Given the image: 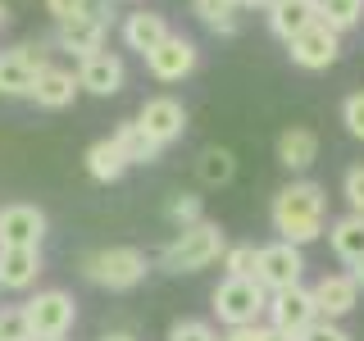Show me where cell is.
Wrapping results in <instances>:
<instances>
[{
	"label": "cell",
	"mask_w": 364,
	"mask_h": 341,
	"mask_svg": "<svg viewBox=\"0 0 364 341\" xmlns=\"http://www.w3.org/2000/svg\"><path fill=\"white\" fill-rule=\"evenodd\" d=\"M328 242H333V255L341 264H360L364 259V214H346V219H337L328 227Z\"/></svg>",
	"instance_id": "cell-21"
},
{
	"label": "cell",
	"mask_w": 364,
	"mask_h": 341,
	"mask_svg": "<svg viewBox=\"0 0 364 341\" xmlns=\"http://www.w3.org/2000/svg\"><path fill=\"white\" fill-rule=\"evenodd\" d=\"M301 273H305V255H301V246H291V242L259 246L255 282H259L264 291H287V287H301Z\"/></svg>",
	"instance_id": "cell-6"
},
{
	"label": "cell",
	"mask_w": 364,
	"mask_h": 341,
	"mask_svg": "<svg viewBox=\"0 0 364 341\" xmlns=\"http://www.w3.org/2000/svg\"><path fill=\"white\" fill-rule=\"evenodd\" d=\"M100 341H136V337H132V332H105Z\"/></svg>",
	"instance_id": "cell-37"
},
{
	"label": "cell",
	"mask_w": 364,
	"mask_h": 341,
	"mask_svg": "<svg viewBox=\"0 0 364 341\" xmlns=\"http://www.w3.org/2000/svg\"><path fill=\"white\" fill-rule=\"evenodd\" d=\"M273 0H237V9H269Z\"/></svg>",
	"instance_id": "cell-36"
},
{
	"label": "cell",
	"mask_w": 364,
	"mask_h": 341,
	"mask_svg": "<svg viewBox=\"0 0 364 341\" xmlns=\"http://www.w3.org/2000/svg\"><path fill=\"white\" fill-rule=\"evenodd\" d=\"M50 64V50L41 41H23L14 50H0V96H32L37 73Z\"/></svg>",
	"instance_id": "cell-5"
},
{
	"label": "cell",
	"mask_w": 364,
	"mask_h": 341,
	"mask_svg": "<svg viewBox=\"0 0 364 341\" xmlns=\"http://www.w3.org/2000/svg\"><path fill=\"white\" fill-rule=\"evenodd\" d=\"M46 237V214L28 200H14L0 210V246H18V250H41Z\"/></svg>",
	"instance_id": "cell-10"
},
{
	"label": "cell",
	"mask_w": 364,
	"mask_h": 341,
	"mask_svg": "<svg viewBox=\"0 0 364 341\" xmlns=\"http://www.w3.org/2000/svg\"><path fill=\"white\" fill-rule=\"evenodd\" d=\"M255 264H259V250L246 242L223 250V278H255Z\"/></svg>",
	"instance_id": "cell-28"
},
{
	"label": "cell",
	"mask_w": 364,
	"mask_h": 341,
	"mask_svg": "<svg viewBox=\"0 0 364 341\" xmlns=\"http://www.w3.org/2000/svg\"><path fill=\"white\" fill-rule=\"evenodd\" d=\"M360 305V282L350 278V273H328V278H318L314 287V310L318 318H346L350 310Z\"/></svg>",
	"instance_id": "cell-15"
},
{
	"label": "cell",
	"mask_w": 364,
	"mask_h": 341,
	"mask_svg": "<svg viewBox=\"0 0 364 341\" xmlns=\"http://www.w3.org/2000/svg\"><path fill=\"white\" fill-rule=\"evenodd\" d=\"M23 314H28L32 323V337H68V328H73L77 318V305L68 291H37L28 305H23Z\"/></svg>",
	"instance_id": "cell-7"
},
{
	"label": "cell",
	"mask_w": 364,
	"mask_h": 341,
	"mask_svg": "<svg viewBox=\"0 0 364 341\" xmlns=\"http://www.w3.org/2000/svg\"><path fill=\"white\" fill-rule=\"evenodd\" d=\"M341 196H346L350 214H364V164L346 168V182H341Z\"/></svg>",
	"instance_id": "cell-32"
},
{
	"label": "cell",
	"mask_w": 364,
	"mask_h": 341,
	"mask_svg": "<svg viewBox=\"0 0 364 341\" xmlns=\"http://www.w3.org/2000/svg\"><path fill=\"white\" fill-rule=\"evenodd\" d=\"M151 259L141 255L136 246H105V250H91L82 255V278L96 282V287H109V291H128L146 278Z\"/></svg>",
	"instance_id": "cell-3"
},
{
	"label": "cell",
	"mask_w": 364,
	"mask_h": 341,
	"mask_svg": "<svg viewBox=\"0 0 364 341\" xmlns=\"http://www.w3.org/2000/svg\"><path fill=\"white\" fill-rule=\"evenodd\" d=\"M168 219H173L178 227L200 223V219H205V205H200V196H187V191H182V196H173V200H168Z\"/></svg>",
	"instance_id": "cell-30"
},
{
	"label": "cell",
	"mask_w": 364,
	"mask_h": 341,
	"mask_svg": "<svg viewBox=\"0 0 364 341\" xmlns=\"http://www.w3.org/2000/svg\"><path fill=\"white\" fill-rule=\"evenodd\" d=\"M350 278H355L360 287H364V259H360V264H350Z\"/></svg>",
	"instance_id": "cell-38"
},
{
	"label": "cell",
	"mask_w": 364,
	"mask_h": 341,
	"mask_svg": "<svg viewBox=\"0 0 364 341\" xmlns=\"http://www.w3.org/2000/svg\"><path fill=\"white\" fill-rule=\"evenodd\" d=\"M168 341H219V332L205 318H182V323L168 328Z\"/></svg>",
	"instance_id": "cell-31"
},
{
	"label": "cell",
	"mask_w": 364,
	"mask_h": 341,
	"mask_svg": "<svg viewBox=\"0 0 364 341\" xmlns=\"http://www.w3.org/2000/svg\"><path fill=\"white\" fill-rule=\"evenodd\" d=\"M114 141H119V151H123V159H128V164H151V159H159V151H164V146H159L136 119H132V123H119Z\"/></svg>",
	"instance_id": "cell-23"
},
{
	"label": "cell",
	"mask_w": 364,
	"mask_h": 341,
	"mask_svg": "<svg viewBox=\"0 0 364 341\" xmlns=\"http://www.w3.org/2000/svg\"><path fill=\"white\" fill-rule=\"evenodd\" d=\"M196 173L205 187H223V182L237 178V155L228 151V146H210V151H200L196 159Z\"/></svg>",
	"instance_id": "cell-25"
},
{
	"label": "cell",
	"mask_w": 364,
	"mask_h": 341,
	"mask_svg": "<svg viewBox=\"0 0 364 341\" xmlns=\"http://www.w3.org/2000/svg\"><path fill=\"white\" fill-rule=\"evenodd\" d=\"M191 14H196L210 32H223V37H232L237 23H242V18H237V14H242L237 0H191Z\"/></svg>",
	"instance_id": "cell-24"
},
{
	"label": "cell",
	"mask_w": 364,
	"mask_h": 341,
	"mask_svg": "<svg viewBox=\"0 0 364 341\" xmlns=\"http://www.w3.org/2000/svg\"><path fill=\"white\" fill-rule=\"evenodd\" d=\"M264 318H269V328H278V332H287V337H301L305 328H310L314 318H318V310H314V291H305V287L269 291Z\"/></svg>",
	"instance_id": "cell-8"
},
{
	"label": "cell",
	"mask_w": 364,
	"mask_h": 341,
	"mask_svg": "<svg viewBox=\"0 0 364 341\" xmlns=\"http://www.w3.org/2000/svg\"><path fill=\"white\" fill-rule=\"evenodd\" d=\"M146 68H151L155 82H182V77L196 68V41H187L182 32H168V37L146 55Z\"/></svg>",
	"instance_id": "cell-11"
},
{
	"label": "cell",
	"mask_w": 364,
	"mask_h": 341,
	"mask_svg": "<svg viewBox=\"0 0 364 341\" xmlns=\"http://www.w3.org/2000/svg\"><path fill=\"white\" fill-rule=\"evenodd\" d=\"M305 5H314V14H318V5H323V0H305Z\"/></svg>",
	"instance_id": "cell-41"
},
{
	"label": "cell",
	"mask_w": 364,
	"mask_h": 341,
	"mask_svg": "<svg viewBox=\"0 0 364 341\" xmlns=\"http://www.w3.org/2000/svg\"><path fill=\"white\" fill-rule=\"evenodd\" d=\"M105 32H109V23L87 18V14L60 18V23H55V45H60L64 55H77V60H87V55L105 50Z\"/></svg>",
	"instance_id": "cell-12"
},
{
	"label": "cell",
	"mask_w": 364,
	"mask_h": 341,
	"mask_svg": "<svg viewBox=\"0 0 364 341\" xmlns=\"http://www.w3.org/2000/svg\"><path fill=\"white\" fill-rule=\"evenodd\" d=\"M87 173L96 178V182H105V187L128 173V159H123V151H119L114 136H100V141L87 146Z\"/></svg>",
	"instance_id": "cell-22"
},
{
	"label": "cell",
	"mask_w": 364,
	"mask_h": 341,
	"mask_svg": "<svg viewBox=\"0 0 364 341\" xmlns=\"http://www.w3.org/2000/svg\"><path fill=\"white\" fill-rule=\"evenodd\" d=\"M77 73H68V68H55V64H46L41 73H37V87H32V100H37L41 109H68L73 105V96H77Z\"/></svg>",
	"instance_id": "cell-17"
},
{
	"label": "cell",
	"mask_w": 364,
	"mask_h": 341,
	"mask_svg": "<svg viewBox=\"0 0 364 341\" xmlns=\"http://www.w3.org/2000/svg\"><path fill=\"white\" fill-rule=\"evenodd\" d=\"M37 278H41V250L0 246V287L5 291H28Z\"/></svg>",
	"instance_id": "cell-16"
},
{
	"label": "cell",
	"mask_w": 364,
	"mask_h": 341,
	"mask_svg": "<svg viewBox=\"0 0 364 341\" xmlns=\"http://www.w3.org/2000/svg\"><path fill=\"white\" fill-rule=\"evenodd\" d=\"M136 123H141L159 146H168V141H178V136L187 132V105L173 100V96H155V100H146V105H141Z\"/></svg>",
	"instance_id": "cell-13"
},
{
	"label": "cell",
	"mask_w": 364,
	"mask_h": 341,
	"mask_svg": "<svg viewBox=\"0 0 364 341\" xmlns=\"http://www.w3.org/2000/svg\"><path fill=\"white\" fill-rule=\"evenodd\" d=\"M0 341H32V323L23 305H0Z\"/></svg>",
	"instance_id": "cell-29"
},
{
	"label": "cell",
	"mask_w": 364,
	"mask_h": 341,
	"mask_svg": "<svg viewBox=\"0 0 364 341\" xmlns=\"http://www.w3.org/2000/svg\"><path fill=\"white\" fill-rule=\"evenodd\" d=\"M314 5H305V0H273L269 5V32L278 41H291L296 32H305L314 23Z\"/></svg>",
	"instance_id": "cell-20"
},
{
	"label": "cell",
	"mask_w": 364,
	"mask_h": 341,
	"mask_svg": "<svg viewBox=\"0 0 364 341\" xmlns=\"http://www.w3.org/2000/svg\"><path fill=\"white\" fill-rule=\"evenodd\" d=\"M255 341H296V337H287V332H278V328H269V323H264V328L255 323Z\"/></svg>",
	"instance_id": "cell-35"
},
{
	"label": "cell",
	"mask_w": 364,
	"mask_h": 341,
	"mask_svg": "<svg viewBox=\"0 0 364 341\" xmlns=\"http://www.w3.org/2000/svg\"><path fill=\"white\" fill-rule=\"evenodd\" d=\"M168 37V23H164V14H151V9H136V14H128L123 18V45L128 50H136L146 60V55L155 50L159 41Z\"/></svg>",
	"instance_id": "cell-18"
},
{
	"label": "cell",
	"mask_w": 364,
	"mask_h": 341,
	"mask_svg": "<svg viewBox=\"0 0 364 341\" xmlns=\"http://www.w3.org/2000/svg\"><path fill=\"white\" fill-rule=\"evenodd\" d=\"M341 123H346V132L355 136V141H364V91L346 96V105H341Z\"/></svg>",
	"instance_id": "cell-34"
},
{
	"label": "cell",
	"mask_w": 364,
	"mask_h": 341,
	"mask_svg": "<svg viewBox=\"0 0 364 341\" xmlns=\"http://www.w3.org/2000/svg\"><path fill=\"white\" fill-rule=\"evenodd\" d=\"M32 341H64V337H32Z\"/></svg>",
	"instance_id": "cell-40"
},
{
	"label": "cell",
	"mask_w": 364,
	"mask_h": 341,
	"mask_svg": "<svg viewBox=\"0 0 364 341\" xmlns=\"http://www.w3.org/2000/svg\"><path fill=\"white\" fill-rule=\"evenodd\" d=\"M46 9L55 14V23L60 18H77V14H87V18H100V23H109V0H46Z\"/></svg>",
	"instance_id": "cell-27"
},
{
	"label": "cell",
	"mask_w": 364,
	"mask_h": 341,
	"mask_svg": "<svg viewBox=\"0 0 364 341\" xmlns=\"http://www.w3.org/2000/svg\"><path fill=\"white\" fill-rule=\"evenodd\" d=\"M314 159H318V136L310 128H287L278 136V164L287 173H305Z\"/></svg>",
	"instance_id": "cell-19"
},
{
	"label": "cell",
	"mask_w": 364,
	"mask_h": 341,
	"mask_svg": "<svg viewBox=\"0 0 364 341\" xmlns=\"http://www.w3.org/2000/svg\"><path fill=\"white\" fill-rule=\"evenodd\" d=\"M123 77H128V68L114 50H96L87 55V60H77V87L91 91V96H114V91H123Z\"/></svg>",
	"instance_id": "cell-14"
},
{
	"label": "cell",
	"mask_w": 364,
	"mask_h": 341,
	"mask_svg": "<svg viewBox=\"0 0 364 341\" xmlns=\"http://www.w3.org/2000/svg\"><path fill=\"white\" fill-rule=\"evenodd\" d=\"M214 314H219V323L228 328H250L264 318V305H269V291L259 287L255 278H223L219 287H214Z\"/></svg>",
	"instance_id": "cell-4"
},
{
	"label": "cell",
	"mask_w": 364,
	"mask_h": 341,
	"mask_svg": "<svg viewBox=\"0 0 364 341\" xmlns=\"http://www.w3.org/2000/svg\"><path fill=\"white\" fill-rule=\"evenodd\" d=\"M287 55H291L296 68H310V73H318V68L337 64V55H341V32H333L328 23L314 18L305 32H296V37L287 41Z\"/></svg>",
	"instance_id": "cell-9"
},
{
	"label": "cell",
	"mask_w": 364,
	"mask_h": 341,
	"mask_svg": "<svg viewBox=\"0 0 364 341\" xmlns=\"http://www.w3.org/2000/svg\"><path fill=\"white\" fill-rule=\"evenodd\" d=\"M296 341H350V332L341 323H333V318H314V323L305 328Z\"/></svg>",
	"instance_id": "cell-33"
},
{
	"label": "cell",
	"mask_w": 364,
	"mask_h": 341,
	"mask_svg": "<svg viewBox=\"0 0 364 341\" xmlns=\"http://www.w3.org/2000/svg\"><path fill=\"white\" fill-rule=\"evenodd\" d=\"M5 23H9V5H5V0H0V28H5Z\"/></svg>",
	"instance_id": "cell-39"
},
{
	"label": "cell",
	"mask_w": 364,
	"mask_h": 341,
	"mask_svg": "<svg viewBox=\"0 0 364 341\" xmlns=\"http://www.w3.org/2000/svg\"><path fill=\"white\" fill-rule=\"evenodd\" d=\"M223 250H228L223 227L214 219H200L191 227H178V237L164 246V255H159V269L164 273H200V269H210L214 259H223Z\"/></svg>",
	"instance_id": "cell-2"
},
{
	"label": "cell",
	"mask_w": 364,
	"mask_h": 341,
	"mask_svg": "<svg viewBox=\"0 0 364 341\" xmlns=\"http://www.w3.org/2000/svg\"><path fill=\"white\" fill-rule=\"evenodd\" d=\"M364 18V0H323L318 5V23H328L333 32H350Z\"/></svg>",
	"instance_id": "cell-26"
},
{
	"label": "cell",
	"mask_w": 364,
	"mask_h": 341,
	"mask_svg": "<svg viewBox=\"0 0 364 341\" xmlns=\"http://www.w3.org/2000/svg\"><path fill=\"white\" fill-rule=\"evenodd\" d=\"M273 232L278 242H291V246H310L323 237L328 227V191L318 182L301 178V182H287V187L273 196Z\"/></svg>",
	"instance_id": "cell-1"
}]
</instances>
